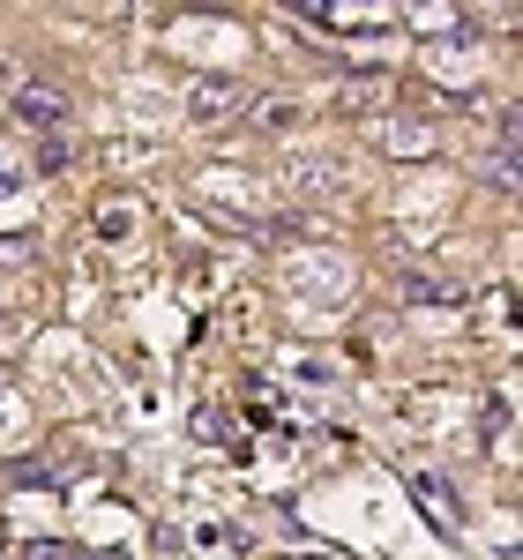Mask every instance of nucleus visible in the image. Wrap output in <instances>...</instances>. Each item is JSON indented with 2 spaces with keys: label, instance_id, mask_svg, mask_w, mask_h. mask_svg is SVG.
Instances as JSON below:
<instances>
[{
  "label": "nucleus",
  "instance_id": "1",
  "mask_svg": "<svg viewBox=\"0 0 523 560\" xmlns=\"http://www.w3.org/2000/svg\"><path fill=\"white\" fill-rule=\"evenodd\" d=\"M15 120H23V128H60V120H68V97L45 90V83H23L15 90Z\"/></svg>",
  "mask_w": 523,
  "mask_h": 560
},
{
  "label": "nucleus",
  "instance_id": "2",
  "mask_svg": "<svg viewBox=\"0 0 523 560\" xmlns=\"http://www.w3.org/2000/svg\"><path fill=\"white\" fill-rule=\"evenodd\" d=\"M232 105H240V97H232L224 83H195V120H224Z\"/></svg>",
  "mask_w": 523,
  "mask_h": 560
},
{
  "label": "nucleus",
  "instance_id": "3",
  "mask_svg": "<svg viewBox=\"0 0 523 560\" xmlns=\"http://www.w3.org/2000/svg\"><path fill=\"white\" fill-rule=\"evenodd\" d=\"M135 232V202H105L97 210V240H128Z\"/></svg>",
  "mask_w": 523,
  "mask_h": 560
},
{
  "label": "nucleus",
  "instance_id": "4",
  "mask_svg": "<svg viewBox=\"0 0 523 560\" xmlns=\"http://www.w3.org/2000/svg\"><path fill=\"white\" fill-rule=\"evenodd\" d=\"M411 486H419V493L434 501V516L449 523V530H456V501H449V486H441V478H411Z\"/></svg>",
  "mask_w": 523,
  "mask_h": 560
},
{
  "label": "nucleus",
  "instance_id": "5",
  "mask_svg": "<svg viewBox=\"0 0 523 560\" xmlns=\"http://www.w3.org/2000/svg\"><path fill=\"white\" fill-rule=\"evenodd\" d=\"M68 158H75V150H68L60 135H45V150H38V173H68Z\"/></svg>",
  "mask_w": 523,
  "mask_h": 560
},
{
  "label": "nucleus",
  "instance_id": "6",
  "mask_svg": "<svg viewBox=\"0 0 523 560\" xmlns=\"http://www.w3.org/2000/svg\"><path fill=\"white\" fill-rule=\"evenodd\" d=\"M31 560H68V553H60V546H38V553H31Z\"/></svg>",
  "mask_w": 523,
  "mask_h": 560
},
{
  "label": "nucleus",
  "instance_id": "7",
  "mask_svg": "<svg viewBox=\"0 0 523 560\" xmlns=\"http://www.w3.org/2000/svg\"><path fill=\"white\" fill-rule=\"evenodd\" d=\"M0 419H8V396H0Z\"/></svg>",
  "mask_w": 523,
  "mask_h": 560
},
{
  "label": "nucleus",
  "instance_id": "8",
  "mask_svg": "<svg viewBox=\"0 0 523 560\" xmlns=\"http://www.w3.org/2000/svg\"><path fill=\"white\" fill-rule=\"evenodd\" d=\"M90 560H105V553H90Z\"/></svg>",
  "mask_w": 523,
  "mask_h": 560
}]
</instances>
